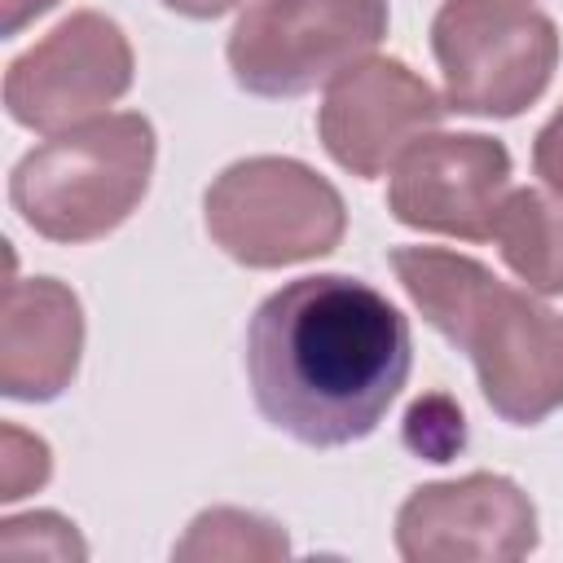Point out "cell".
<instances>
[{"mask_svg":"<svg viewBox=\"0 0 563 563\" xmlns=\"http://www.w3.org/2000/svg\"><path fill=\"white\" fill-rule=\"evenodd\" d=\"M409 365V317L347 273L286 282L246 325L255 409L308 449H343L374 435Z\"/></svg>","mask_w":563,"mask_h":563,"instance_id":"6da1fadb","label":"cell"},{"mask_svg":"<svg viewBox=\"0 0 563 563\" xmlns=\"http://www.w3.org/2000/svg\"><path fill=\"white\" fill-rule=\"evenodd\" d=\"M387 260L422 321L471 356L501 422L537 427L563 405V317L554 308L444 246H396Z\"/></svg>","mask_w":563,"mask_h":563,"instance_id":"7a4b0ae2","label":"cell"},{"mask_svg":"<svg viewBox=\"0 0 563 563\" xmlns=\"http://www.w3.org/2000/svg\"><path fill=\"white\" fill-rule=\"evenodd\" d=\"M154 150V123L136 110L75 123L18 158L9 202L22 224L48 242H97L141 207Z\"/></svg>","mask_w":563,"mask_h":563,"instance_id":"3957f363","label":"cell"},{"mask_svg":"<svg viewBox=\"0 0 563 563\" xmlns=\"http://www.w3.org/2000/svg\"><path fill=\"white\" fill-rule=\"evenodd\" d=\"M211 242L242 268H286L330 255L347 233L343 194L299 158L229 163L202 198Z\"/></svg>","mask_w":563,"mask_h":563,"instance_id":"277c9868","label":"cell"},{"mask_svg":"<svg viewBox=\"0 0 563 563\" xmlns=\"http://www.w3.org/2000/svg\"><path fill=\"white\" fill-rule=\"evenodd\" d=\"M444 106L475 119H515L554 79L559 26L528 0H444L431 18Z\"/></svg>","mask_w":563,"mask_h":563,"instance_id":"5b68a950","label":"cell"},{"mask_svg":"<svg viewBox=\"0 0 563 563\" xmlns=\"http://www.w3.org/2000/svg\"><path fill=\"white\" fill-rule=\"evenodd\" d=\"M387 0H255L229 35V70L251 97H303L387 35Z\"/></svg>","mask_w":563,"mask_h":563,"instance_id":"8992f818","label":"cell"},{"mask_svg":"<svg viewBox=\"0 0 563 563\" xmlns=\"http://www.w3.org/2000/svg\"><path fill=\"white\" fill-rule=\"evenodd\" d=\"M136 75L123 26L97 9L62 18L4 70V110L18 128L66 132L114 106Z\"/></svg>","mask_w":563,"mask_h":563,"instance_id":"52a82bcc","label":"cell"},{"mask_svg":"<svg viewBox=\"0 0 563 563\" xmlns=\"http://www.w3.org/2000/svg\"><path fill=\"white\" fill-rule=\"evenodd\" d=\"M537 541L532 497L493 471L422 484L396 510V550L405 563H515Z\"/></svg>","mask_w":563,"mask_h":563,"instance_id":"ba28073f","label":"cell"},{"mask_svg":"<svg viewBox=\"0 0 563 563\" xmlns=\"http://www.w3.org/2000/svg\"><path fill=\"white\" fill-rule=\"evenodd\" d=\"M510 194V150L484 132H427L387 172V211L396 224L462 242L493 238Z\"/></svg>","mask_w":563,"mask_h":563,"instance_id":"9c48e42d","label":"cell"},{"mask_svg":"<svg viewBox=\"0 0 563 563\" xmlns=\"http://www.w3.org/2000/svg\"><path fill=\"white\" fill-rule=\"evenodd\" d=\"M444 114V97L400 57H361L330 79L317 136L343 172L374 180L391 172L418 136L435 132Z\"/></svg>","mask_w":563,"mask_h":563,"instance_id":"30bf717a","label":"cell"},{"mask_svg":"<svg viewBox=\"0 0 563 563\" xmlns=\"http://www.w3.org/2000/svg\"><path fill=\"white\" fill-rule=\"evenodd\" d=\"M79 295L57 277L9 282L0 317V391L26 405L57 400L79 374Z\"/></svg>","mask_w":563,"mask_h":563,"instance_id":"8fae6325","label":"cell"},{"mask_svg":"<svg viewBox=\"0 0 563 563\" xmlns=\"http://www.w3.org/2000/svg\"><path fill=\"white\" fill-rule=\"evenodd\" d=\"M493 242L532 295H563V202L541 189H510L493 220Z\"/></svg>","mask_w":563,"mask_h":563,"instance_id":"7c38bea8","label":"cell"},{"mask_svg":"<svg viewBox=\"0 0 563 563\" xmlns=\"http://www.w3.org/2000/svg\"><path fill=\"white\" fill-rule=\"evenodd\" d=\"M290 554V541L282 532V523L255 515V510H238V506H211L202 510L189 532L172 545V559H255V563H268V559H286Z\"/></svg>","mask_w":563,"mask_h":563,"instance_id":"4fadbf2b","label":"cell"},{"mask_svg":"<svg viewBox=\"0 0 563 563\" xmlns=\"http://www.w3.org/2000/svg\"><path fill=\"white\" fill-rule=\"evenodd\" d=\"M0 550H4V559H31V554L35 559H88L84 537L57 510L4 519L0 523Z\"/></svg>","mask_w":563,"mask_h":563,"instance_id":"5bb4252c","label":"cell"},{"mask_svg":"<svg viewBox=\"0 0 563 563\" xmlns=\"http://www.w3.org/2000/svg\"><path fill=\"white\" fill-rule=\"evenodd\" d=\"M405 440L418 457L427 462H449L466 444V422L462 409L449 396H422L405 413Z\"/></svg>","mask_w":563,"mask_h":563,"instance_id":"9a60e30c","label":"cell"},{"mask_svg":"<svg viewBox=\"0 0 563 563\" xmlns=\"http://www.w3.org/2000/svg\"><path fill=\"white\" fill-rule=\"evenodd\" d=\"M53 475L48 444L22 427H4V453H0V501H18L35 488H44Z\"/></svg>","mask_w":563,"mask_h":563,"instance_id":"2e32d148","label":"cell"},{"mask_svg":"<svg viewBox=\"0 0 563 563\" xmlns=\"http://www.w3.org/2000/svg\"><path fill=\"white\" fill-rule=\"evenodd\" d=\"M532 172L563 198V106L545 119V128L532 141Z\"/></svg>","mask_w":563,"mask_h":563,"instance_id":"e0dca14e","label":"cell"},{"mask_svg":"<svg viewBox=\"0 0 563 563\" xmlns=\"http://www.w3.org/2000/svg\"><path fill=\"white\" fill-rule=\"evenodd\" d=\"M57 0H0V35L13 40L22 35V26H31L35 18H44Z\"/></svg>","mask_w":563,"mask_h":563,"instance_id":"ac0fdd59","label":"cell"},{"mask_svg":"<svg viewBox=\"0 0 563 563\" xmlns=\"http://www.w3.org/2000/svg\"><path fill=\"white\" fill-rule=\"evenodd\" d=\"M172 13H180V18H194V22H211V18H220V13H229V9H238L242 0H163Z\"/></svg>","mask_w":563,"mask_h":563,"instance_id":"d6986e66","label":"cell"}]
</instances>
